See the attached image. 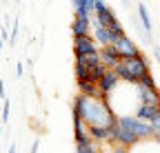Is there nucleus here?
<instances>
[{
  "label": "nucleus",
  "instance_id": "17",
  "mask_svg": "<svg viewBox=\"0 0 160 153\" xmlns=\"http://www.w3.org/2000/svg\"><path fill=\"white\" fill-rule=\"evenodd\" d=\"M138 87H145V89H151V91H158V84H156V78H153V75H151V73H147V75H145V78H142V80H140V82H138Z\"/></svg>",
  "mask_w": 160,
  "mask_h": 153
},
{
  "label": "nucleus",
  "instance_id": "26",
  "mask_svg": "<svg viewBox=\"0 0 160 153\" xmlns=\"http://www.w3.org/2000/svg\"><path fill=\"white\" fill-rule=\"evenodd\" d=\"M7 153H18V146H16V142H11V144H9V151H7Z\"/></svg>",
  "mask_w": 160,
  "mask_h": 153
},
{
  "label": "nucleus",
  "instance_id": "28",
  "mask_svg": "<svg viewBox=\"0 0 160 153\" xmlns=\"http://www.w3.org/2000/svg\"><path fill=\"white\" fill-rule=\"evenodd\" d=\"M0 51H2V38H0Z\"/></svg>",
  "mask_w": 160,
  "mask_h": 153
},
{
  "label": "nucleus",
  "instance_id": "8",
  "mask_svg": "<svg viewBox=\"0 0 160 153\" xmlns=\"http://www.w3.org/2000/svg\"><path fill=\"white\" fill-rule=\"evenodd\" d=\"M136 93H138V104L160 107V91H151V89H145V87L136 84Z\"/></svg>",
  "mask_w": 160,
  "mask_h": 153
},
{
  "label": "nucleus",
  "instance_id": "9",
  "mask_svg": "<svg viewBox=\"0 0 160 153\" xmlns=\"http://www.w3.org/2000/svg\"><path fill=\"white\" fill-rule=\"evenodd\" d=\"M138 18H140V25L145 29V40L151 42V31H153V22H151V16L145 2H138Z\"/></svg>",
  "mask_w": 160,
  "mask_h": 153
},
{
  "label": "nucleus",
  "instance_id": "24",
  "mask_svg": "<svg viewBox=\"0 0 160 153\" xmlns=\"http://www.w3.org/2000/svg\"><path fill=\"white\" fill-rule=\"evenodd\" d=\"M22 73H25V65H22V62H18V65H16V75L20 78Z\"/></svg>",
  "mask_w": 160,
  "mask_h": 153
},
{
  "label": "nucleus",
  "instance_id": "1",
  "mask_svg": "<svg viewBox=\"0 0 160 153\" xmlns=\"http://www.w3.org/2000/svg\"><path fill=\"white\" fill-rule=\"evenodd\" d=\"M71 116L80 118L85 127H105L113 129L116 127V111L109 104V98H87V95L78 93L71 100Z\"/></svg>",
  "mask_w": 160,
  "mask_h": 153
},
{
  "label": "nucleus",
  "instance_id": "27",
  "mask_svg": "<svg viewBox=\"0 0 160 153\" xmlns=\"http://www.w3.org/2000/svg\"><path fill=\"white\" fill-rule=\"evenodd\" d=\"M0 98L5 100V82H2V80H0Z\"/></svg>",
  "mask_w": 160,
  "mask_h": 153
},
{
  "label": "nucleus",
  "instance_id": "25",
  "mask_svg": "<svg viewBox=\"0 0 160 153\" xmlns=\"http://www.w3.org/2000/svg\"><path fill=\"white\" fill-rule=\"evenodd\" d=\"M153 58H156V62L160 65V47H158V45H153Z\"/></svg>",
  "mask_w": 160,
  "mask_h": 153
},
{
  "label": "nucleus",
  "instance_id": "20",
  "mask_svg": "<svg viewBox=\"0 0 160 153\" xmlns=\"http://www.w3.org/2000/svg\"><path fill=\"white\" fill-rule=\"evenodd\" d=\"M149 124H151V131H153V138H158L160 136V116H156Z\"/></svg>",
  "mask_w": 160,
  "mask_h": 153
},
{
  "label": "nucleus",
  "instance_id": "29",
  "mask_svg": "<svg viewBox=\"0 0 160 153\" xmlns=\"http://www.w3.org/2000/svg\"><path fill=\"white\" fill-rule=\"evenodd\" d=\"M0 133H2V127H0Z\"/></svg>",
  "mask_w": 160,
  "mask_h": 153
},
{
  "label": "nucleus",
  "instance_id": "13",
  "mask_svg": "<svg viewBox=\"0 0 160 153\" xmlns=\"http://www.w3.org/2000/svg\"><path fill=\"white\" fill-rule=\"evenodd\" d=\"M78 84V93L87 95V98H100V91H98V82H93L91 78H82V80H76Z\"/></svg>",
  "mask_w": 160,
  "mask_h": 153
},
{
  "label": "nucleus",
  "instance_id": "21",
  "mask_svg": "<svg viewBox=\"0 0 160 153\" xmlns=\"http://www.w3.org/2000/svg\"><path fill=\"white\" fill-rule=\"evenodd\" d=\"M93 5H96V13H100V11H105L109 5H107V0H93ZM93 13V16H96Z\"/></svg>",
  "mask_w": 160,
  "mask_h": 153
},
{
  "label": "nucleus",
  "instance_id": "18",
  "mask_svg": "<svg viewBox=\"0 0 160 153\" xmlns=\"http://www.w3.org/2000/svg\"><path fill=\"white\" fill-rule=\"evenodd\" d=\"M87 65H89V69L91 67H96V65H100V55L98 53H91V55H85V58H82Z\"/></svg>",
  "mask_w": 160,
  "mask_h": 153
},
{
  "label": "nucleus",
  "instance_id": "12",
  "mask_svg": "<svg viewBox=\"0 0 160 153\" xmlns=\"http://www.w3.org/2000/svg\"><path fill=\"white\" fill-rule=\"evenodd\" d=\"M71 5H73V16L93 18V13H96V5H93V0H71Z\"/></svg>",
  "mask_w": 160,
  "mask_h": 153
},
{
  "label": "nucleus",
  "instance_id": "11",
  "mask_svg": "<svg viewBox=\"0 0 160 153\" xmlns=\"http://www.w3.org/2000/svg\"><path fill=\"white\" fill-rule=\"evenodd\" d=\"M156 116H160V107H151V104H138L133 111V118L142 120V122H151Z\"/></svg>",
  "mask_w": 160,
  "mask_h": 153
},
{
  "label": "nucleus",
  "instance_id": "7",
  "mask_svg": "<svg viewBox=\"0 0 160 153\" xmlns=\"http://www.w3.org/2000/svg\"><path fill=\"white\" fill-rule=\"evenodd\" d=\"M71 36H73V38L91 36V18H85V16H73V20H71Z\"/></svg>",
  "mask_w": 160,
  "mask_h": 153
},
{
  "label": "nucleus",
  "instance_id": "22",
  "mask_svg": "<svg viewBox=\"0 0 160 153\" xmlns=\"http://www.w3.org/2000/svg\"><path fill=\"white\" fill-rule=\"evenodd\" d=\"M131 149H127V146H120V144H113L111 146V153H129Z\"/></svg>",
  "mask_w": 160,
  "mask_h": 153
},
{
  "label": "nucleus",
  "instance_id": "5",
  "mask_svg": "<svg viewBox=\"0 0 160 153\" xmlns=\"http://www.w3.org/2000/svg\"><path fill=\"white\" fill-rule=\"evenodd\" d=\"M98 42L91 36H82V38H73V55L76 58H85V55L98 53Z\"/></svg>",
  "mask_w": 160,
  "mask_h": 153
},
{
  "label": "nucleus",
  "instance_id": "3",
  "mask_svg": "<svg viewBox=\"0 0 160 153\" xmlns=\"http://www.w3.org/2000/svg\"><path fill=\"white\" fill-rule=\"evenodd\" d=\"M118 124H122L125 129H129L140 142H145V140H151V138H153L151 124H149V122H142V120H138V118H133V116H118Z\"/></svg>",
  "mask_w": 160,
  "mask_h": 153
},
{
  "label": "nucleus",
  "instance_id": "10",
  "mask_svg": "<svg viewBox=\"0 0 160 153\" xmlns=\"http://www.w3.org/2000/svg\"><path fill=\"white\" fill-rule=\"evenodd\" d=\"M98 55H100V62H102L107 69H113V67L120 62V55H118V51L113 49V45H111V47H100V49H98Z\"/></svg>",
  "mask_w": 160,
  "mask_h": 153
},
{
  "label": "nucleus",
  "instance_id": "23",
  "mask_svg": "<svg viewBox=\"0 0 160 153\" xmlns=\"http://www.w3.org/2000/svg\"><path fill=\"white\" fill-rule=\"evenodd\" d=\"M38 149H40V138H36V140L31 142V149H29V153H38Z\"/></svg>",
  "mask_w": 160,
  "mask_h": 153
},
{
  "label": "nucleus",
  "instance_id": "14",
  "mask_svg": "<svg viewBox=\"0 0 160 153\" xmlns=\"http://www.w3.org/2000/svg\"><path fill=\"white\" fill-rule=\"evenodd\" d=\"M89 73H91L89 65H87V62H85L82 58H76V62H73V75H76V80L89 78Z\"/></svg>",
  "mask_w": 160,
  "mask_h": 153
},
{
  "label": "nucleus",
  "instance_id": "6",
  "mask_svg": "<svg viewBox=\"0 0 160 153\" xmlns=\"http://www.w3.org/2000/svg\"><path fill=\"white\" fill-rule=\"evenodd\" d=\"M120 87V80H118V75L109 69L105 75H102V78H100L98 80V91H100V98H109V95L116 91Z\"/></svg>",
  "mask_w": 160,
  "mask_h": 153
},
{
  "label": "nucleus",
  "instance_id": "15",
  "mask_svg": "<svg viewBox=\"0 0 160 153\" xmlns=\"http://www.w3.org/2000/svg\"><path fill=\"white\" fill-rule=\"evenodd\" d=\"M73 153H102V149H100V144H96L93 140H89V142H82V144H76Z\"/></svg>",
  "mask_w": 160,
  "mask_h": 153
},
{
  "label": "nucleus",
  "instance_id": "2",
  "mask_svg": "<svg viewBox=\"0 0 160 153\" xmlns=\"http://www.w3.org/2000/svg\"><path fill=\"white\" fill-rule=\"evenodd\" d=\"M111 71L118 75L120 82H127V84L136 87L147 73H151V67H149V58H147L145 53H140V55H136V58L120 60Z\"/></svg>",
  "mask_w": 160,
  "mask_h": 153
},
{
  "label": "nucleus",
  "instance_id": "16",
  "mask_svg": "<svg viewBox=\"0 0 160 153\" xmlns=\"http://www.w3.org/2000/svg\"><path fill=\"white\" fill-rule=\"evenodd\" d=\"M107 71H109V69H107V67H105L102 62H100V65L91 67V73H89V78H91L93 82H98V80H100V78H102V75L107 73Z\"/></svg>",
  "mask_w": 160,
  "mask_h": 153
},
{
  "label": "nucleus",
  "instance_id": "4",
  "mask_svg": "<svg viewBox=\"0 0 160 153\" xmlns=\"http://www.w3.org/2000/svg\"><path fill=\"white\" fill-rule=\"evenodd\" d=\"M113 49L118 51L120 55V60H129V58H136V55H140L142 51H140V47L131 40L129 36H122V38H118V40L113 42Z\"/></svg>",
  "mask_w": 160,
  "mask_h": 153
},
{
  "label": "nucleus",
  "instance_id": "19",
  "mask_svg": "<svg viewBox=\"0 0 160 153\" xmlns=\"http://www.w3.org/2000/svg\"><path fill=\"white\" fill-rule=\"evenodd\" d=\"M9 111H11V102L5 98V100H2V122L9 120Z\"/></svg>",
  "mask_w": 160,
  "mask_h": 153
}]
</instances>
